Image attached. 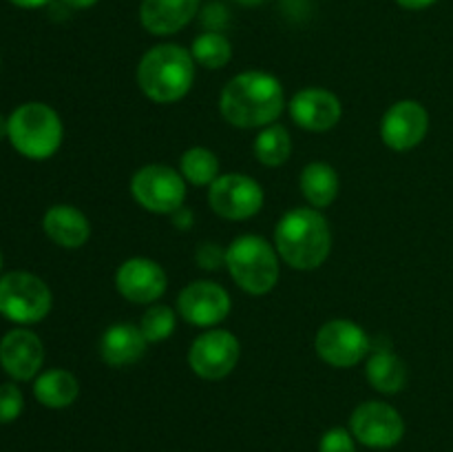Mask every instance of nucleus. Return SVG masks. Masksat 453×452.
<instances>
[{"mask_svg":"<svg viewBox=\"0 0 453 452\" xmlns=\"http://www.w3.org/2000/svg\"><path fill=\"white\" fill-rule=\"evenodd\" d=\"M283 105L286 97L281 82L265 71H243L234 75L219 96L221 115L226 122L239 129L274 124Z\"/></svg>","mask_w":453,"mask_h":452,"instance_id":"f257e3e1","label":"nucleus"},{"mask_svg":"<svg viewBox=\"0 0 453 452\" xmlns=\"http://www.w3.org/2000/svg\"><path fill=\"white\" fill-rule=\"evenodd\" d=\"M274 248L288 266L314 270L332 251V233L319 208H292L274 229Z\"/></svg>","mask_w":453,"mask_h":452,"instance_id":"f03ea898","label":"nucleus"},{"mask_svg":"<svg viewBox=\"0 0 453 452\" xmlns=\"http://www.w3.org/2000/svg\"><path fill=\"white\" fill-rule=\"evenodd\" d=\"M195 82V58L180 44H157L142 56L137 84L149 100L171 105L181 100Z\"/></svg>","mask_w":453,"mask_h":452,"instance_id":"7ed1b4c3","label":"nucleus"},{"mask_svg":"<svg viewBox=\"0 0 453 452\" xmlns=\"http://www.w3.org/2000/svg\"><path fill=\"white\" fill-rule=\"evenodd\" d=\"M65 127L56 111L42 102H27L9 115V142L29 160H49L60 149Z\"/></svg>","mask_w":453,"mask_h":452,"instance_id":"20e7f679","label":"nucleus"},{"mask_svg":"<svg viewBox=\"0 0 453 452\" xmlns=\"http://www.w3.org/2000/svg\"><path fill=\"white\" fill-rule=\"evenodd\" d=\"M226 266L248 295H265L277 286L279 253L259 235H242L226 248Z\"/></svg>","mask_w":453,"mask_h":452,"instance_id":"39448f33","label":"nucleus"},{"mask_svg":"<svg viewBox=\"0 0 453 452\" xmlns=\"http://www.w3.org/2000/svg\"><path fill=\"white\" fill-rule=\"evenodd\" d=\"M53 304L47 284L27 270H12L0 277V315L13 323H38Z\"/></svg>","mask_w":453,"mask_h":452,"instance_id":"423d86ee","label":"nucleus"},{"mask_svg":"<svg viewBox=\"0 0 453 452\" xmlns=\"http://www.w3.org/2000/svg\"><path fill=\"white\" fill-rule=\"evenodd\" d=\"M131 195L149 213L173 215L184 207L186 180L175 168L164 167V164H149L133 175Z\"/></svg>","mask_w":453,"mask_h":452,"instance_id":"0eeeda50","label":"nucleus"},{"mask_svg":"<svg viewBox=\"0 0 453 452\" xmlns=\"http://www.w3.org/2000/svg\"><path fill=\"white\" fill-rule=\"evenodd\" d=\"M349 430L358 443L374 450H388L405 437L401 412L385 401H365L349 417Z\"/></svg>","mask_w":453,"mask_h":452,"instance_id":"6e6552de","label":"nucleus"},{"mask_svg":"<svg viewBox=\"0 0 453 452\" xmlns=\"http://www.w3.org/2000/svg\"><path fill=\"white\" fill-rule=\"evenodd\" d=\"M208 204L224 220H250L264 207V189L252 177L242 173H226L211 184Z\"/></svg>","mask_w":453,"mask_h":452,"instance_id":"1a4fd4ad","label":"nucleus"},{"mask_svg":"<svg viewBox=\"0 0 453 452\" xmlns=\"http://www.w3.org/2000/svg\"><path fill=\"white\" fill-rule=\"evenodd\" d=\"M370 337L349 319H332L317 332L314 348L319 357L334 368H352L370 355Z\"/></svg>","mask_w":453,"mask_h":452,"instance_id":"9d476101","label":"nucleus"},{"mask_svg":"<svg viewBox=\"0 0 453 452\" xmlns=\"http://www.w3.org/2000/svg\"><path fill=\"white\" fill-rule=\"evenodd\" d=\"M242 355L239 339L228 331L202 332L188 350V366L202 379L219 381L234 370Z\"/></svg>","mask_w":453,"mask_h":452,"instance_id":"9b49d317","label":"nucleus"},{"mask_svg":"<svg viewBox=\"0 0 453 452\" xmlns=\"http://www.w3.org/2000/svg\"><path fill=\"white\" fill-rule=\"evenodd\" d=\"M429 131V113L420 102H394L380 120V137L394 151H411Z\"/></svg>","mask_w":453,"mask_h":452,"instance_id":"f8f14e48","label":"nucleus"},{"mask_svg":"<svg viewBox=\"0 0 453 452\" xmlns=\"http://www.w3.org/2000/svg\"><path fill=\"white\" fill-rule=\"evenodd\" d=\"M180 315L193 326H215L228 317L233 301L224 286L215 282H193L177 297Z\"/></svg>","mask_w":453,"mask_h":452,"instance_id":"ddd939ff","label":"nucleus"},{"mask_svg":"<svg viewBox=\"0 0 453 452\" xmlns=\"http://www.w3.org/2000/svg\"><path fill=\"white\" fill-rule=\"evenodd\" d=\"M166 286L164 269L149 257H131L115 273V288L133 304H153L166 292Z\"/></svg>","mask_w":453,"mask_h":452,"instance_id":"4468645a","label":"nucleus"},{"mask_svg":"<svg viewBox=\"0 0 453 452\" xmlns=\"http://www.w3.org/2000/svg\"><path fill=\"white\" fill-rule=\"evenodd\" d=\"M44 363V346L35 332L13 328L0 339V366L12 379L29 381Z\"/></svg>","mask_w":453,"mask_h":452,"instance_id":"2eb2a0df","label":"nucleus"},{"mask_svg":"<svg viewBox=\"0 0 453 452\" xmlns=\"http://www.w3.org/2000/svg\"><path fill=\"white\" fill-rule=\"evenodd\" d=\"M290 115L305 131L323 133L339 124L343 106H341L339 97L327 89L308 87L292 96Z\"/></svg>","mask_w":453,"mask_h":452,"instance_id":"dca6fc26","label":"nucleus"},{"mask_svg":"<svg viewBox=\"0 0 453 452\" xmlns=\"http://www.w3.org/2000/svg\"><path fill=\"white\" fill-rule=\"evenodd\" d=\"M199 12V0H142L140 22L149 34L173 35Z\"/></svg>","mask_w":453,"mask_h":452,"instance_id":"f3484780","label":"nucleus"},{"mask_svg":"<svg viewBox=\"0 0 453 452\" xmlns=\"http://www.w3.org/2000/svg\"><path fill=\"white\" fill-rule=\"evenodd\" d=\"M42 229L51 242L62 248H80L91 235V224L80 208L56 204L42 217Z\"/></svg>","mask_w":453,"mask_h":452,"instance_id":"a211bd4d","label":"nucleus"},{"mask_svg":"<svg viewBox=\"0 0 453 452\" xmlns=\"http://www.w3.org/2000/svg\"><path fill=\"white\" fill-rule=\"evenodd\" d=\"M146 344L149 341L142 335L140 326H133V323H113L102 335L100 355L109 366L124 368L144 357Z\"/></svg>","mask_w":453,"mask_h":452,"instance_id":"6ab92c4d","label":"nucleus"},{"mask_svg":"<svg viewBox=\"0 0 453 452\" xmlns=\"http://www.w3.org/2000/svg\"><path fill=\"white\" fill-rule=\"evenodd\" d=\"M365 375L372 388L383 394L401 393L407 384L405 363H403V359L398 355H394L388 348H379L370 355Z\"/></svg>","mask_w":453,"mask_h":452,"instance_id":"aec40b11","label":"nucleus"},{"mask_svg":"<svg viewBox=\"0 0 453 452\" xmlns=\"http://www.w3.org/2000/svg\"><path fill=\"white\" fill-rule=\"evenodd\" d=\"M34 394L44 408L62 410V408H69L71 403L78 399L80 384L69 370L53 368V370L42 372V375L35 379Z\"/></svg>","mask_w":453,"mask_h":452,"instance_id":"412c9836","label":"nucleus"},{"mask_svg":"<svg viewBox=\"0 0 453 452\" xmlns=\"http://www.w3.org/2000/svg\"><path fill=\"white\" fill-rule=\"evenodd\" d=\"M299 186L312 208H327L339 195V175L326 162H310L301 171Z\"/></svg>","mask_w":453,"mask_h":452,"instance_id":"4be33fe9","label":"nucleus"},{"mask_svg":"<svg viewBox=\"0 0 453 452\" xmlns=\"http://www.w3.org/2000/svg\"><path fill=\"white\" fill-rule=\"evenodd\" d=\"M292 153L290 133L281 124H268L255 140V155L264 167H281Z\"/></svg>","mask_w":453,"mask_h":452,"instance_id":"5701e85b","label":"nucleus"},{"mask_svg":"<svg viewBox=\"0 0 453 452\" xmlns=\"http://www.w3.org/2000/svg\"><path fill=\"white\" fill-rule=\"evenodd\" d=\"M180 173L195 186H208L219 177V160L211 149L193 146L180 160Z\"/></svg>","mask_w":453,"mask_h":452,"instance_id":"b1692460","label":"nucleus"},{"mask_svg":"<svg viewBox=\"0 0 453 452\" xmlns=\"http://www.w3.org/2000/svg\"><path fill=\"white\" fill-rule=\"evenodd\" d=\"M193 58L206 69H221L233 58V47L228 38L219 31H203L193 43Z\"/></svg>","mask_w":453,"mask_h":452,"instance_id":"393cba45","label":"nucleus"},{"mask_svg":"<svg viewBox=\"0 0 453 452\" xmlns=\"http://www.w3.org/2000/svg\"><path fill=\"white\" fill-rule=\"evenodd\" d=\"M140 331L146 337V341L168 339L173 335V331H175V310L171 306L153 304L142 315Z\"/></svg>","mask_w":453,"mask_h":452,"instance_id":"a878e982","label":"nucleus"},{"mask_svg":"<svg viewBox=\"0 0 453 452\" xmlns=\"http://www.w3.org/2000/svg\"><path fill=\"white\" fill-rule=\"evenodd\" d=\"M25 397L16 384H0V424H12L22 415Z\"/></svg>","mask_w":453,"mask_h":452,"instance_id":"bb28decb","label":"nucleus"},{"mask_svg":"<svg viewBox=\"0 0 453 452\" xmlns=\"http://www.w3.org/2000/svg\"><path fill=\"white\" fill-rule=\"evenodd\" d=\"M319 452H357L354 434L345 428H330L319 441Z\"/></svg>","mask_w":453,"mask_h":452,"instance_id":"cd10ccee","label":"nucleus"},{"mask_svg":"<svg viewBox=\"0 0 453 452\" xmlns=\"http://www.w3.org/2000/svg\"><path fill=\"white\" fill-rule=\"evenodd\" d=\"M197 264L206 270H217L226 264V248L219 244L206 242L197 248Z\"/></svg>","mask_w":453,"mask_h":452,"instance_id":"c85d7f7f","label":"nucleus"},{"mask_svg":"<svg viewBox=\"0 0 453 452\" xmlns=\"http://www.w3.org/2000/svg\"><path fill=\"white\" fill-rule=\"evenodd\" d=\"M202 22L206 31H219L228 25V12L221 3H212L202 12Z\"/></svg>","mask_w":453,"mask_h":452,"instance_id":"c756f323","label":"nucleus"},{"mask_svg":"<svg viewBox=\"0 0 453 452\" xmlns=\"http://www.w3.org/2000/svg\"><path fill=\"white\" fill-rule=\"evenodd\" d=\"M403 9H410V12H420V9H427L432 4H436L438 0H396Z\"/></svg>","mask_w":453,"mask_h":452,"instance_id":"7c9ffc66","label":"nucleus"},{"mask_svg":"<svg viewBox=\"0 0 453 452\" xmlns=\"http://www.w3.org/2000/svg\"><path fill=\"white\" fill-rule=\"evenodd\" d=\"M190 220H193V215H190V213L186 211L184 207H181L180 211H175V213H173V222H175V224L180 226V229H188Z\"/></svg>","mask_w":453,"mask_h":452,"instance_id":"2f4dec72","label":"nucleus"},{"mask_svg":"<svg viewBox=\"0 0 453 452\" xmlns=\"http://www.w3.org/2000/svg\"><path fill=\"white\" fill-rule=\"evenodd\" d=\"M12 3L22 9H38V7H44L47 3H51V0H12Z\"/></svg>","mask_w":453,"mask_h":452,"instance_id":"473e14b6","label":"nucleus"},{"mask_svg":"<svg viewBox=\"0 0 453 452\" xmlns=\"http://www.w3.org/2000/svg\"><path fill=\"white\" fill-rule=\"evenodd\" d=\"M62 3L69 4V7H73V9H88V7H93L97 0H62Z\"/></svg>","mask_w":453,"mask_h":452,"instance_id":"72a5a7b5","label":"nucleus"},{"mask_svg":"<svg viewBox=\"0 0 453 452\" xmlns=\"http://www.w3.org/2000/svg\"><path fill=\"white\" fill-rule=\"evenodd\" d=\"M4 137H9V118L0 113V140H4Z\"/></svg>","mask_w":453,"mask_h":452,"instance_id":"f704fd0d","label":"nucleus"},{"mask_svg":"<svg viewBox=\"0 0 453 452\" xmlns=\"http://www.w3.org/2000/svg\"><path fill=\"white\" fill-rule=\"evenodd\" d=\"M234 3L243 4V7H257V4H261L264 0H234Z\"/></svg>","mask_w":453,"mask_h":452,"instance_id":"c9c22d12","label":"nucleus"},{"mask_svg":"<svg viewBox=\"0 0 453 452\" xmlns=\"http://www.w3.org/2000/svg\"><path fill=\"white\" fill-rule=\"evenodd\" d=\"M0 270H3V253H0Z\"/></svg>","mask_w":453,"mask_h":452,"instance_id":"e433bc0d","label":"nucleus"}]
</instances>
